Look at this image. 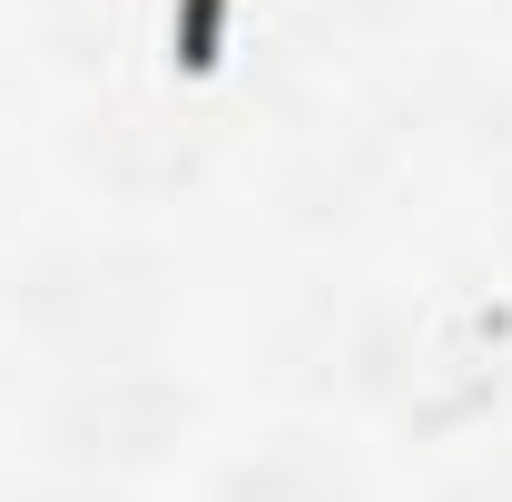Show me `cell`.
<instances>
[{
  "instance_id": "6da1fadb",
  "label": "cell",
  "mask_w": 512,
  "mask_h": 502,
  "mask_svg": "<svg viewBox=\"0 0 512 502\" xmlns=\"http://www.w3.org/2000/svg\"><path fill=\"white\" fill-rule=\"evenodd\" d=\"M20 315L40 345L89 355V365H128V345L168 315V266L138 247H60L20 276Z\"/></svg>"
},
{
  "instance_id": "7a4b0ae2",
  "label": "cell",
  "mask_w": 512,
  "mask_h": 502,
  "mask_svg": "<svg viewBox=\"0 0 512 502\" xmlns=\"http://www.w3.org/2000/svg\"><path fill=\"white\" fill-rule=\"evenodd\" d=\"M197 424V384H178L168 365H89V375L60 394L50 414V443H60L69 473H148L168 463Z\"/></svg>"
},
{
  "instance_id": "3957f363",
  "label": "cell",
  "mask_w": 512,
  "mask_h": 502,
  "mask_svg": "<svg viewBox=\"0 0 512 502\" xmlns=\"http://www.w3.org/2000/svg\"><path fill=\"white\" fill-rule=\"evenodd\" d=\"M207 502H365V493H355V473H345L325 443L266 434V443H247V453H227V463H217Z\"/></svg>"
},
{
  "instance_id": "277c9868",
  "label": "cell",
  "mask_w": 512,
  "mask_h": 502,
  "mask_svg": "<svg viewBox=\"0 0 512 502\" xmlns=\"http://www.w3.org/2000/svg\"><path fill=\"white\" fill-rule=\"evenodd\" d=\"M444 502H512V473H483V483H453Z\"/></svg>"
},
{
  "instance_id": "5b68a950",
  "label": "cell",
  "mask_w": 512,
  "mask_h": 502,
  "mask_svg": "<svg viewBox=\"0 0 512 502\" xmlns=\"http://www.w3.org/2000/svg\"><path fill=\"white\" fill-rule=\"evenodd\" d=\"M20 502H109V493H20Z\"/></svg>"
}]
</instances>
